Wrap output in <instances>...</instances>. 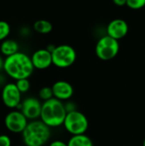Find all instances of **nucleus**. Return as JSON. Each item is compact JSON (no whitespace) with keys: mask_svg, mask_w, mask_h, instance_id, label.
<instances>
[{"mask_svg":"<svg viewBox=\"0 0 145 146\" xmlns=\"http://www.w3.org/2000/svg\"><path fill=\"white\" fill-rule=\"evenodd\" d=\"M34 67L27 54L19 51L12 56L5 57L3 71L13 80L28 79L33 73Z\"/></svg>","mask_w":145,"mask_h":146,"instance_id":"nucleus-1","label":"nucleus"},{"mask_svg":"<svg viewBox=\"0 0 145 146\" xmlns=\"http://www.w3.org/2000/svg\"><path fill=\"white\" fill-rule=\"evenodd\" d=\"M66 115L67 110L62 101L53 98L43 103L40 120L49 127H58L63 125Z\"/></svg>","mask_w":145,"mask_h":146,"instance_id":"nucleus-2","label":"nucleus"},{"mask_svg":"<svg viewBox=\"0 0 145 146\" xmlns=\"http://www.w3.org/2000/svg\"><path fill=\"white\" fill-rule=\"evenodd\" d=\"M21 135L24 145L44 146L50 138V127L41 120L31 121Z\"/></svg>","mask_w":145,"mask_h":146,"instance_id":"nucleus-3","label":"nucleus"},{"mask_svg":"<svg viewBox=\"0 0 145 146\" xmlns=\"http://www.w3.org/2000/svg\"><path fill=\"white\" fill-rule=\"evenodd\" d=\"M63 126L68 133L73 135L85 134L89 127L87 117L79 110L68 112L63 122Z\"/></svg>","mask_w":145,"mask_h":146,"instance_id":"nucleus-4","label":"nucleus"},{"mask_svg":"<svg viewBox=\"0 0 145 146\" xmlns=\"http://www.w3.org/2000/svg\"><path fill=\"white\" fill-rule=\"evenodd\" d=\"M120 44L119 40L105 35L102 37L96 44V55L103 61H109L114 59L119 53Z\"/></svg>","mask_w":145,"mask_h":146,"instance_id":"nucleus-5","label":"nucleus"},{"mask_svg":"<svg viewBox=\"0 0 145 146\" xmlns=\"http://www.w3.org/2000/svg\"><path fill=\"white\" fill-rule=\"evenodd\" d=\"M53 65L60 68H66L72 66L77 58V54L73 47L68 44L56 46L52 51Z\"/></svg>","mask_w":145,"mask_h":146,"instance_id":"nucleus-6","label":"nucleus"},{"mask_svg":"<svg viewBox=\"0 0 145 146\" xmlns=\"http://www.w3.org/2000/svg\"><path fill=\"white\" fill-rule=\"evenodd\" d=\"M27 124L28 120L21 110H12L4 118L5 127L13 133H22Z\"/></svg>","mask_w":145,"mask_h":146,"instance_id":"nucleus-7","label":"nucleus"},{"mask_svg":"<svg viewBox=\"0 0 145 146\" xmlns=\"http://www.w3.org/2000/svg\"><path fill=\"white\" fill-rule=\"evenodd\" d=\"M1 98L3 104L9 109H17L21 104V92L15 83H7L3 86Z\"/></svg>","mask_w":145,"mask_h":146,"instance_id":"nucleus-8","label":"nucleus"},{"mask_svg":"<svg viewBox=\"0 0 145 146\" xmlns=\"http://www.w3.org/2000/svg\"><path fill=\"white\" fill-rule=\"evenodd\" d=\"M42 104H41L38 98L34 97H28L21 102L17 109L22 112L27 120L34 121L40 118Z\"/></svg>","mask_w":145,"mask_h":146,"instance_id":"nucleus-9","label":"nucleus"},{"mask_svg":"<svg viewBox=\"0 0 145 146\" xmlns=\"http://www.w3.org/2000/svg\"><path fill=\"white\" fill-rule=\"evenodd\" d=\"M34 68L43 70L50 68L52 64V54L47 49H39L34 51L31 56Z\"/></svg>","mask_w":145,"mask_h":146,"instance_id":"nucleus-10","label":"nucleus"},{"mask_svg":"<svg viewBox=\"0 0 145 146\" xmlns=\"http://www.w3.org/2000/svg\"><path fill=\"white\" fill-rule=\"evenodd\" d=\"M128 24L123 19H114L107 27V35L115 39H121L128 33Z\"/></svg>","mask_w":145,"mask_h":146,"instance_id":"nucleus-11","label":"nucleus"},{"mask_svg":"<svg viewBox=\"0 0 145 146\" xmlns=\"http://www.w3.org/2000/svg\"><path fill=\"white\" fill-rule=\"evenodd\" d=\"M51 88L54 98L60 101L68 100L73 94V88L72 85L65 80L56 81L53 84Z\"/></svg>","mask_w":145,"mask_h":146,"instance_id":"nucleus-12","label":"nucleus"},{"mask_svg":"<svg viewBox=\"0 0 145 146\" xmlns=\"http://www.w3.org/2000/svg\"><path fill=\"white\" fill-rule=\"evenodd\" d=\"M20 45L18 42L13 38H6L0 44V52L5 57L12 56L19 52Z\"/></svg>","mask_w":145,"mask_h":146,"instance_id":"nucleus-13","label":"nucleus"},{"mask_svg":"<svg viewBox=\"0 0 145 146\" xmlns=\"http://www.w3.org/2000/svg\"><path fill=\"white\" fill-rule=\"evenodd\" d=\"M68 146H93L91 139L85 134L73 135L68 142Z\"/></svg>","mask_w":145,"mask_h":146,"instance_id":"nucleus-14","label":"nucleus"},{"mask_svg":"<svg viewBox=\"0 0 145 146\" xmlns=\"http://www.w3.org/2000/svg\"><path fill=\"white\" fill-rule=\"evenodd\" d=\"M52 24L47 20H38L33 24V29L35 32L40 34H48L52 31Z\"/></svg>","mask_w":145,"mask_h":146,"instance_id":"nucleus-15","label":"nucleus"},{"mask_svg":"<svg viewBox=\"0 0 145 146\" xmlns=\"http://www.w3.org/2000/svg\"><path fill=\"white\" fill-rule=\"evenodd\" d=\"M11 32V27L6 21L0 20V42L8 38Z\"/></svg>","mask_w":145,"mask_h":146,"instance_id":"nucleus-16","label":"nucleus"},{"mask_svg":"<svg viewBox=\"0 0 145 146\" xmlns=\"http://www.w3.org/2000/svg\"><path fill=\"white\" fill-rule=\"evenodd\" d=\"M38 97L44 102L53 98H54V95H53L52 88L51 87H48V86L43 87L42 89H40V91L38 92Z\"/></svg>","mask_w":145,"mask_h":146,"instance_id":"nucleus-17","label":"nucleus"},{"mask_svg":"<svg viewBox=\"0 0 145 146\" xmlns=\"http://www.w3.org/2000/svg\"><path fill=\"white\" fill-rule=\"evenodd\" d=\"M15 85L17 86V88L19 89V91L22 93H26L29 91L30 89V81L28 79H21V80H18L15 82Z\"/></svg>","mask_w":145,"mask_h":146,"instance_id":"nucleus-18","label":"nucleus"},{"mask_svg":"<svg viewBox=\"0 0 145 146\" xmlns=\"http://www.w3.org/2000/svg\"><path fill=\"white\" fill-rule=\"evenodd\" d=\"M126 6L134 10L140 9L145 6V0H127Z\"/></svg>","mask_w":145,"mask_h":146,"instance_id":"nucleus-19","label":"nucleus"},{"mask_svg":"<svg viewBox=\"0 0 145 146\" xmlns=\"http://www.w3.org/2000/svg\"><path fill=\"white\" fill-rule=\"evenodd\" d=\"M0 146H12V141L8 135H0Z\"/></svg>","mask_w":145,"mask_h":146,"instance_id":"nucleus-20","label":"nucleus"},{"mask_svg":"<svg viewBox=\"0 0 145 146\" xmlns=\"http://www.w3.org/2000/svg\"><path fill=\"white\" fill-rule=\"evenodd\" d=\"M49 146H68V143L66 144L65 142L62 141V140H54L52 141Z\"/></svg>","mask_w":145,"mask_h":146,"instance_id":"nucleus-21","label":"nucleus"},{"mask_svg":"<svg viewBox=\"0 0 145 146\" xmlns=\"http://www.w3.org/2000/svg\"><path fill=\"white\" fill-rule=\"evenodd\" d=\"M65 108H66L67 113H68V112L73 111V110H76L75 105H74L72 102H69V103H68L67 104H65Z\"/></svg>","mask_w":145,"mask_h":146,"instance_id":"nucleus-22","label":"nucleus"},{"mask_svg":"<svg viewBox=\"0 0 145 146\" xmlns=\"http://www.w3.org/2000/svg\"><path fill=\"white\" fill-rule=\"evenodd\" d=\"M126 1L127 0H113L114 3L116 5V6H124V5H126Z\"/></svg>","mask_w":145,"mask_h":146,"instance_id":"nucleus-23","label":"nucleus"},{"mask_svg":"<svg viewBox=\"0 0 145 146\" xmlns=\"http://www.w3.org/2000/svg\"><path fill=\"white\" fill-rule=\"evenodd\" d=\"M3 65H4V59L2 57V56H0V72L3 70Z\"/></svg>","mask_w":145,"mask_h":146,"instance_id":"nucleus-24","label":"nucleus"},{"mask_svg":"<svg viewBox=\"0 0 145 146\" xmlns=\"http://www.w3.org/2000/svg\"><path fill=\"white\" fill-rule=\"evenodd\" d=\"M4 81H5V79L0 74V85H3ZM3 86H4V85H3Z\"/></svg>","mask_w":145,"mask_h":146,"instance_id":"nucleus-25","label":"nucleus"},{"mask_svg":"<svg viewBox=\"0 0 145 146\" xmlns=\"http://www.w3.org/2000/svg\"><path fill=\"white\" fill-rule=\"evenodd\" d=\"M143 146H145V139L144 140V143H143Z\"/></svg>","mask_w":145,"mask_h":146,"instance_id":"nucleus-26","label":"nucleus"},{"mask_svg":"<svg viewBox=\"0 0 145 146\" xmlns=\"http://www.w3.org/2000/svg\"><path fill=\"white\" fill-rule=\"evenodd\" d=\"M16 146H26V145H16Z\"/></svg>","mask_w":145,"mask_h":146,"instance_id":"nucleus-27","label":"nucleus"}]
</instances>
